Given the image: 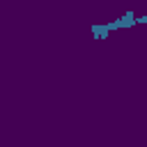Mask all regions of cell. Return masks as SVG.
Returning <instances> with one entry per match:
<instances>
[{"label": "cell", "mask_w": 147, "mask_h": 147, "mask_svg": "<svg viewBox=\"0 0 147 147\" xmlns=\"http://www.w3.org/2000/svg\"><path fill=\"white\" fill-rule=\"evenodd\" d=\"M117 21V28H133L136 25V14H133V9H126L119 18H115Z\"/></svg>", "instance_id": "obj_1"}, {"label": "cell", "mask_w": 147, "mask_h": 147, "mask_svg": "<svg viewBox=\"0 0 147 147\" xmlns=\"http://www.w3.org/2000/svg\"><path fill=\"white\" fill-rule=\"evenodd\" d=\"M108 34H110V30H108V25H106V23H103V25L92 23V37H94V39L103 41V39H108Z\"/></svg>", "instance_id": "obj_2"}, {"label": "cell", "mask_w": 147, "mask_h": 147, "mask_svg": "<svg viewBox=\"0 0 147 147\" xmlns=\"http://www.w3.org/2000/svg\"><path fill=\"white\" fill-rule=\"evenodd\" d=\"M136 23H147V14H145V16H138V18H136Z\"/></svg>", "instance_id": "obj_3"}]
</instances>
